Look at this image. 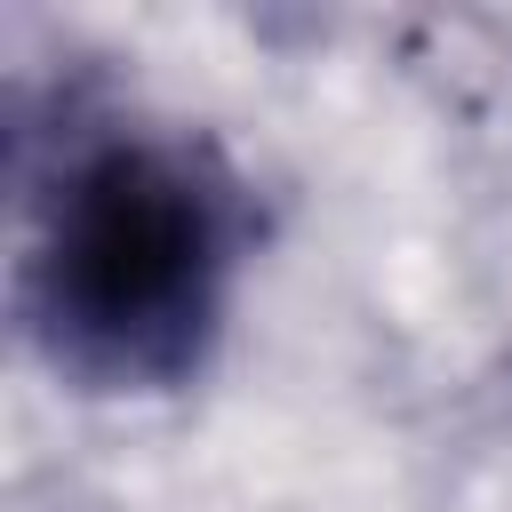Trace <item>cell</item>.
Segmentation results:
<instances>
[{
	"label": "cell",
	"mask_w": 512,
	"mask_h": 512,
	"mask_svg": "<svg viewBox=\"0 0 512 512\" xmlns=\"http://www.w3.org/2000/svg\"><path fill=\"white\" fill-rule=\"evenodd\" d=\"M224 192L176 144H96L40 232L32 320L88 384H176L224 304Z\"/></svg>",
	"instance_id": "1"
}]
</instances>
